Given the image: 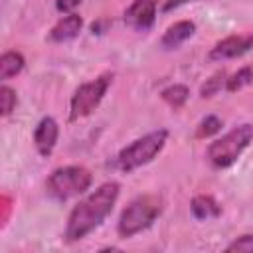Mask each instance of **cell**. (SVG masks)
<instances>
[{
    "instance_id": "cell-1",
    "label": "cell",
    "mask_w": 253,
    "mask_h": 253,
    "mask_svg": "<svg viewBox=\"0 0 253 253\" xmlns=\"http://www.w3.org/2000/svg\"><path fill=\"white\" fill-rule=\"evenodd\" d=\"M117 198H119V184L105 182L95 192H91L85 200H81L69 213L67 227H65V239L79 241L87 233H91L95 227H99L103 219L111 213Z\"/></svg>"
},
{
    "instance_id": "cell-2",
    "label": "cell",
    "mask_w": 253,
    "mask_h": 253,
    "mask_svg": "<svg viewBox=\"0 0 253 253\" xmlns=\"http://www.w3.org/2000/svg\"><path fill=\"white\" fill-rule=\"evenodd\" d=\"M160 213H162V200L158 196H152V194L138 196L123 210L117 223V231L123 239L132 237L148 229Z\"/></svg>"
},
{
    "instance_id": "cell-3",
    "label": "cell",
    "mask_w": 253,
    "mask_h": 253,
    "mask_svg": "<svg viewBox=\"0 0 253 253\" xmlns=\"http://www.w3.org/2000/svg\"><path fill=\"white\" fill-rule=\"evenodd\" d=\"M91 182H93V176L87 168L63 166L49 174V178L45 182V190L53 200L65 202L69 198H75V196H81L83 192H87Z\"/></svg>"
},
{
    "instance_id": "cell-4",
    "label": "cell",
    "mask_w": 253,
    "mask_h": 253,
    "mask_svg": "<svg viewBox=\"0 0 253 253\" xmlns=\"http://www.w3.org/2000/svg\"><path fill=\"white\" fill-rule=\"evenodd\" d=\"M253 140V125H239L208 146V160L215 168L231 166Z\"/></svg>"
},
{
    "instance_id": "cell-5",
    "label": "cell",
    "mask_w": 253,
    "mask_h": 253,
    "mask_svg": "<svg viewBox=\"0 0 253 253\" xmlns=\"http://www.w3.org/2000/svg\"><path fill=\"white\" fill-rule=\"evenodd\" d=\"M168 138V130L166 128H158L152 130L148 134H144L142 138H136L134 142H130L126 148H123L117 156V166L123 172H132L144 164H148L166 144Z\"/></svg>"
},
{
    "instance_id": "cell-6",
    "label": "cell",
    "mask_w": 253,
    "mask_h": 253,
    "mask_svg": "<svg viewBox=\"0 0 253 253\" xmlns=\"http://www.w3.org/2000/svg\"><path fill=\"white\" fill-rule=\"evenodd\" d=\"M113 81V73H103L97 79L83 83L77 87V91L71 97V105H69V119L71 121H79L87 115H91L99 103L103 101L109 85Z\"/></svg>"
},
{
    "instance_id": "cell-7",
    "label": "cell",
    "mask_w": 253,
    "mask_h": 253,
    "mask_svg": "<svg viewBox=\"0 0 253 253\" xmlns=\"http://www.w3.org/2000/svg\"><path fill=\"white\" fill-rule=\"evenodd\" d=\"M253 47V36L251 34H239V36H229L221 42H217L210 49V59L211 61H221V59H233L243 53H247Z\"/></svg>"
},
{
    "instance_id": "cell-8",
    "label": "cell",
    "mask_w": 253,
    "mask_h": 253,
    "mask_svg": "<svg viewBox=\"0 0 253 253\" xmlns=\"http://www.w3.org/2000/svg\"><path fill=\"white\" fill-rule=\"evenodd\" d=\"M156 18V2L154 0H134L125 10V24L136 32H146Z\"/></svg>"
},
{
    "instance_id": "cell-9",
    "label": "cell",
    "mask_w": 253,
    "mask_h": 253,
    "mask_svg": "<svg viewBox=\"0 0 253 253\" xmlns=\"http://www.w3.org/2000/svg\"><path fill=\"white\" fill-rule=\"evenodd\" d=\"M57 136H59V126L57 123L51 119V117H43L36 130H34V144L38 148V152L42 156H49L55 148V142H57Z\"/></svg>"
},
{
    "instance_id": "cell-10",
    "label": "cell",
    "mask_w": 253,
    "mask_h": 253,
    "mask_svg": "<svg viewBox=\"0 0 253 253\" xmlns=\"http://www.w3.org/2000/svg\"><path fill=\"white\" fill-rule=\"evenodd\" d=\"M194 32H196V24H194V22H190V20H180V22L172 24V26L164 32L160 43H162L164 49H176V47L182 45L188 38H192Z\"/></svg>"
},
{
    "instance_id": "cell-11",
    "label": "cell",
    "mask_w": 253,
    "mask_h": 253,
    "mask_svg": "<svg viewBox=\"0 0 253 253\" xmlns=\"http://www.w3.org/2000/svg\"><path fill=\"white\" fill-rule=\"evenodd\" d=\"M81 26H83V20L81 16L77 14H67L63 16L49 32V40L51 42H69L73 40L79 32H81Z\"/></svg>"
},
{
    "instance_id": "cell-12",
    "label": "cell",
    "mask_w": 253,
    "mask_h": 253,
    "mask_svg": "<svg viewBox=\"0 0 253 253\" xmlns=\"http://www.w3.org/2000/svg\"><path fill=\"white\" fill-rule=\"evenodd\" d=\"M190 208H192L194 217H198V219H213V217H219V213H221L219 204L211 196H204V194L196 196L192 200Z\"/></svg>"
},
{
    "instance_id": "cell-13",
    "label": "cell",
    "mask_w": 253,
    "mask_h": 253,
    "mask_svg": "<svg viewBox=\"0 0 253 253\" xmlns=\"http://www.w3.org/2000/svg\"><path fill=\"white\" fill-rule=\"evenodd\" d=\"M26 65V59L20 51H6L0 57V79L8 81L10 77L18 75Z\"/></svg>"
},
{
    "instance_id": "cell-14",
    "label": "cell",
    "mask_w": 253,
    "mask_h": 253,
    "mask_svg": "<svg viewBox=\"0 0 253 253\" xmlns=\"http://www.w3.org/2000/svg\"><path fill=\"white\" fill-rule=\"evenodd\" d=\"M162 99L170 105V107H174V109H180L186 101H188V95H190V91H188V87L186 85H182V83H174V85H170V87H166L162 93Z\"/></svg>"
},
{
    "instance_id": "cell-15",
    "label": "cell",
    "mask_w": 253,
    "mask_h": 253,
    "mask_svg": "<svg viewBox=\"0 0 253 253\" xmlns=\"http://www.w3.org/2000/svg\"><path fill=\"white\" fill-rule=\"evenodd\" d=\"M253 81V69L251 67H241L237 73H233L227 81H225V89L227 91H239L241 87H245V85H249Z\"/></svg>"
},
{
    "instance_id": "cell-16",
    "label": "cell",
    "mask_w": 253,
    "mask_h": 253,
    "mask_svg": "<svg viewBox=\"0 0 253 253\" xmlns=\"http://www.w3.org/2000/svg\"><path fill=\"white\" fill-rule=\"evenodd\" d=\"M221 128V119L215 117V115H208L196 128V138H208V136H213L217 134Z\"/></svg>"
},
{
    "instance_id": "cell-17",
    "label": "cell",
    "mask_w": 253,
    "mask_h": 253,
    "mask_svg": "<svg viewBox=\"0 0 253 253\" xmlns=\"http://www.w3.org/2000/svg\"><path fill=\"white\" fill-rule=\"evenodd\" d=\"M225 73L223 71H217L215 75H211L204 85H202V89H200V95L206 99V97H211V95H215L223 85H225Z\"/></svg>"
},
{
    "instance_id": "cell-18",
    "label": "cell",
    "mask_w": 253,
    "mask_h": 253,
    "mask_svg": "<svg viewBox=\"0 0 253 253\" xmlns=\"http://www.w3.org/2000/svg\"><path fill=\"white\" fill-rule=\"evenodd\" d=\"M16 103H18V97H16V91L8 85H2L0 89V109H2V117H8L14 109H16Z\"/></svg>"
},
{
    "instance_id": "cell-19",
    "label": "cell",
    "mask_w": 253,
    "mask_h": 253,
    "mask_svg": "<svg viewBox=\"0 0 253 253\" xmlns=\"http://www.w3.org/2000/svg\"><path fill=\"white\" fill-rule=\"evenodd\" d=\"M227 253H253V233H245L225 247Z\"/></svg>"
},
{
    "instance_id": "cell-20",
    "label": "cell",
    "mask_w": 253,
    "mask_h": 253,
    "mask_svg": "<svg viewBox=\"0 0 253 253\" xmlns=\"http://www.w3.org/2000/svg\"><path fill=\"white\" fill-rule=\"evenodd\" d=\"M81 4V0H55V8L63 14H73V10Z\"/></svg>"
},
{
    "instance_id": "cell-21",
    "label": "cell",
    "mask_w": 253,
    "mask_h": 253,
    "mask_svg": "<svg viewBox=\"0 0 253 253\" xmlns=\"http://www.w3.org/2000/svg\"><path fill=\"white\" fill-rule=\"evenodd\" d=\"M186 2H192V0H166V4H164V12H170L172 8H178V6L186 4Z\"/></svg>"
}]
</instances>
